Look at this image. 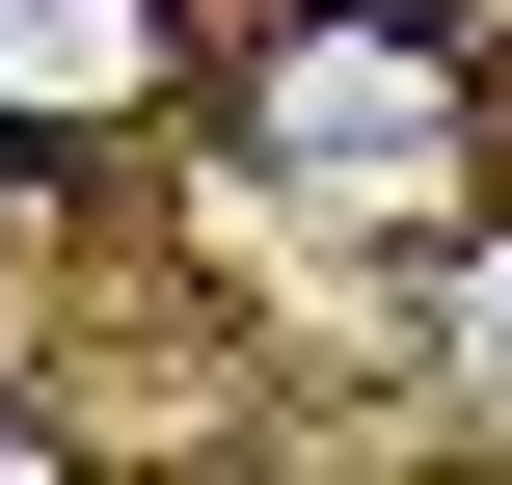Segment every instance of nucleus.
Wrapping results in <instances>:
<instances>
[{"label":"nucleus","mask_w":512,"mask_h":485,"mask_svg":"<svg viewBox=\"0 0 512 485\" xmlns=\"http://www.w3.org/2000/svg\"><path fill=\"white\" fill-rule=\"evenodd\" d=\"M216 81L189 0H0V135H162Z\"/></svg>","instance_id":"2"},{"label":"nucleus","mask_w":512,"mask_h":485,"mask_svg":"<svg viewBox=\"0 0 512 485\" xmlns=\"http://www.w3.org/2000/svg\"><path fill=\"white\" fill-rule=\"evenodd\" d=\"M0 216H27V135H0Z\"/></svg>","instance_id":"4"},{"label":"nucleus","mask_w":512,"mask_h":485,"mask_svg":"<svg viewBox=\"0 0 512 485\" xmlns=\"http://www.w3.org/2000/svg\"><path fill=\"white\" fill-rule=\"evenodd\" d=\"M432 378H459V432H512V189L432 216Z\"/></svg>","instance_id":"3"},{"label":"nucleus","mask_w":512,"mask_h":485,"mask_svg":"<svg viewBox=\"0 0 512 485\" xmlns=\"http://www.w3.org/2000/svg\"><path fill=\"white\" fill-rule=\"evenodd\" d=\"M189 108H216V162H243L270 216H324V243L486 216V27H459V0H270Z\"/></svg>","instance_id":"1"}]
</instances>
